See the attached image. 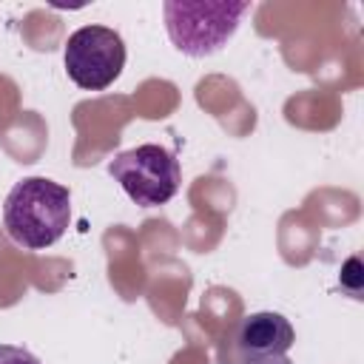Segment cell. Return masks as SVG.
Here are the masks:
<instances>
[{
  "label": "cell",
  "instance_id": "cell-6",
  "mask_svg": "<svg viewBox=\"0 0 364 364\" xmlns=\"http://www.w3.org/2000/svg\"><path fill=\"white\" fill-rule=\"evenodd\" d=\"M0 364H40L34 353L17 344H0Z\"/></svg>",
  "mask_w": 364,
  "mask_h": 364
},
{
  "label": "cell",
  "instance_id": "cell-1",
  "mask_svg": "<svg viewBox=\"0 0 364 364\" xmlns=\"http://www.w3.org/2000/svg\"><path fill=\"white\" fill-rule=\"evenodd\" d=\"M71 222V193L65 185L46 179V176H28L20 179L6 202H3V225L6 233L28 250L51 247Z\"/></svg>",
  "mask_w": 364,
  "mask_h": 364
},
{
  "label": "cell",
  "instance_id": "cell-3",
  "mask_svg": "<svg viewBox=\"0 0 364 364\" xmlns=\"http://www.w3.org/2000/svg\"><path fill=\"white\" fill-rule=\"evenodd\" d=\"M108 173L122 185L128 199L139 208H156L171 202L182 182L179 159L168 148L154 142L117 154L108 165Z\"/></svg>",
  "mask_w": 364,
  "mask_h": 364
},
{
  "label": "cell",
  "instance_id": "cell-2",
  "mask_svg": "<svg viewBox=\"0 0 364 364\" xmlns=\"http://www.w3.org/2000/svg\"><path fill=\"white\" fill-rule=\"evenodd\" d=\"M250 3L239 0H168L165 28L171 43L188 57H208L219 51L239 28Z\"/></svg>",
  "mask_w": 364,
  "mask_h": 364
},
{
  "label": "cell",
  "instance_id": "cell-4",
  "mask_svg": "<svg viewBox=\"0 0 364 364\" xmlns=\"http://www.w3.org/2000/svg\"><path fill=\"white\" fill-rule=\"evenodd\" d=\"M125 68V43L108 26H82L65 43V71L85 91L108 88Z\"/></svg>",
  "mask_w": 364,
  "mask_h": 364
},
{
  "label": "cell",
  "instance_id": "cell-5",
  "mask_svg": "<svg viewBox=\"0 0 364 364\" xmlns=\"http://www.w3.org/2000/svg\"><path fill=\"white\" fill-rule=\"evenodd\" d=\"M296 333L282 313H250L242 318L236 333V347L245 364H290L287 350L293 347Z\"/></svg>",
  "mask_w": 364,
  "mask_h": 364
}]
</instances>
